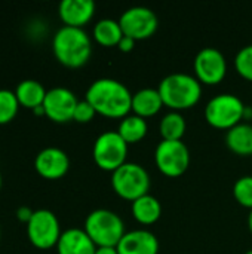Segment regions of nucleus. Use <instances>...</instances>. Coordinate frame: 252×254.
Masks as SVG:
<instances>
[{"instance_id": "2", "label": "nucleus", "mask_w": 252, "mask_h": 254, "mask_svg": "<svg viewBox=\"0 0 252 254\" xmlns=\"http://www.w3.org/2000/svg\"><path fill=\"white\" fill-rule=\"evenodd\" d=\"M52 51L58 63L68 68H79L89 61L92 42L83 28L64 25L52 39Z\"/></svg>"}, {"instance_id": "16", "label": "nucleus", "mask_w": 252, "mask_h": 254, "mask_svg": "<svg viewBox=\"0 0 252 254\" xmlns=\"http://www.w3.org/2000/svg\"><path fill=\"white\" fill-rule=\"evenodd\" d=\"M97 246L83 229L71 228L61 234L56 244L58 254H95Z\"/></svg>"}, {"instance_id": "8", "label": "nucleus", "mask_w": 252, "mask_h": 254, "mask_svg": "<svg viewBox=\"0 0 252 254\" xmlns=\"http://www.w3.org/2000/svg\"><path fill=\"white\" fill-rule=\"evenodd\" d=\"M25 226L28 241L39 250H49L56 247L62 234L56 216L50 210L45 208L36 210Z\"/></svg>"}, {"instance_id": "29", "label": "nucleus", "mask_w": 252, "mask_h": 254, "mask_svg": "<svg viewBox=\"0 0 252 254\" xmlns=\"http://www.w3.org/2000/svg\"><path fill=\"white\" fill-rule=\"evenodd\" d=\"M117 48H119V51H122V52H131V51L135 48V40L131 39V37H128V36H123L122 40L119 42Z\"/></svg>"}, {"instance_id": "11", "label": "nucleus", "mask_w": 252, "mask_h": 254, "mask_svg": "<svg viewBox=\"0 0 252 254\" xmlns=\"http://www.w3.org/2000/svg\"><path fill=\"white\" fill-rule=\"evenodd\" d=\"M196 79L203 85H218L227 74V61L217 48H203L195 58Z\"/></svg>"}, {"instance_id": "10", "label": "nucleus", "mask_w": 252, "mask_h": 254, "mask_svg": "<svg viewBox=\"0 0 252 254\" xmlns=\"http://www.w3.org/2000/svg\"><path fill=\"white\" fill-rule=\"evenodd\" d=\"M119 24L123 36H128L137 42L151 37L159 27V19L151 9L146 6H134L120 15Z\"/></svg>"}, {"instance_id": "9", "label": "nucleus", "mask_w": 252, "mask_h": 254, "mask_svg": "<svg viewBox=\"0 0 252 254\" xmlns=\"http://www.w3.org/2000/svg\"><path fill=\"white\" fill-rule=\"evenodd\" d=\"M154 162L159 171L166 177L183 176L190 165V152L183 140H162L154 150Z\"/></svg>"}, {"instance_id": "25", "label": "nucleus", "mask_w": 252, "mask_h": 254, "mask_svg": "<svg viewBox=\"0 0 252 254\" xmlns=\"http://www.w3.org/2000/svg\"><path fill=\"white\" fill-rule=\"evenodd\" d=\"M233 196L242 207L252 210V176L241 177L235 183Z\"/></svg>"}, {"instance_id": "4", "label": "nucleus", "mask_w": 252, "mask_h": 254, "mask_svg": "<svg viewBox=\"0 0 252 254\" xmlns=\"http://www.w3.org/2000/svg\"><path fill=\"white\" fill-rule=\"evenodd\" d=\"M83 231L97 247H117L123 238L125 223L119 214L111 210L98 208L88 214Z\"/></svg>"}, {"instance_id": "19", "label": "nucleus", "mask_w": 252, "mask_h": 254, "mask_svg": "<svg viewBox=\"0 0 252 254\" xmlns=\"http://www.w3.org/2000/svg\"><path fill=\"white\" fill-rule=\"evenodd\" d=\"M46 89L45 86L33 79H27L18 83L16 89H15V95L18 98L19 106L25 107V109H37L40 106H43L45 97H46Z\"/></svg>"}, {"instance_id": "13", "label": "nucleus", "mask_w": 252, "mask_h": 254, "mask_svg": "<svg viewBox=\"0 0 252 254\" xmlns=\"http://www.w3.org/2000/svg\"><path fill=\"white\" fill-rule=\"evenodd\" d=\"M34 168L40 177L46 180H58L67 174L70 168V159L64 150L58 147H46L37 153L34 159Z\"/></svg>"}, {"instance_id": "3", "label": "nucleus", "mask_w": 252, "mask_h": 254, "mask_svg": "<svg viewBox=\"0 0 252 254\" xmlns=\"http://www.w3.org/2000/svg\"><path fill=\"white\" fill-rule=\"evenodd\" d=\"M163 104L172 112L195 107L202 97V83L192 74L172 73L162 79L157 88Z\"/></svg>"}, {"instance_id": "15", "label": "nucleus", "mask_w": 252, "mask_h": 254, "mask_svg": "<svg viewBox=\"0 0 252 254\" xmlns=\"http://www.w3.org/2000/svg\"><path fill=\"white\" fill-rule=\"evenodd\" d=\"M116 249L119 254H157L159 240L150 231L137 229L126 232Z\"/></svg>"}, {"instance_id": "26", "label": "nucleus", "mask_w": 252, "mask_h": 254, "mask_svg": "<svg viewBox=\"0 0 252 254\" xmlns=\"http://www.w3.org/2000/svg\"><path fill=\"white\" fill-rule=\"evenodd\" d=\"M236 71L247 80L252 82V45L244 46L235 57Z\"/></svg>"}, {"instance_id": "31", "label": "nucleus", "mask_w": 252, "mask_h": 254, "mask_svg": "<svg viewBox=\"0 0 252 254\" xmlns=\"http://www.w3.org/2000/svg\"><path fill=\"white\" fill-rule=\"evenodd\" d=\"M248 226H250V231H251L252 234V210L251 213H250V217H248Z\"/></svg>"}, {"instance_id": "18", "label": "nucleus", "mask_w": 252, "mask_h": 254, "mask_svg": "<svg viewBox=\"0 0 252 254\" xmlns=\"http://www.w3.org/2000/svg\"><path fill=\"white\" fill-rule=\"evenodd\" d=\"M134 219L141 225H153L162 216V205L157 198L147 193L138 199H135L131 205Z\"/></svg>"}, {"instance_id": "7", "label": "nucleus", "mask_w": 252, "mask_h": 254, "mask_svg": "<svg viewBox=\"0 0 252 254\" xmlns=\"http://www.w3.org/2000/svg\"><path fill=\"white\" fill-rule=\"evenodd\" d=\"M128 143L119 135L117 131H105L100 134L94 143L92 156L97 164L104 171H116L119 167L126 164Z\"/></svg>"}, {"instance_id": "22", "label": "nucleus", "mask_w": 252, "mask_h": 254, "mask_svg": "<svg viewBox=\"0 0 252 254\" xmlns=\"http://www.w3.org/2000/svg\"><path fill=\"white\" fill-rule=\"evenodd\" d=\"M149 131V125L144 118H140L137 115H128L123 118L119 124L117 132L119 135L128 143V144H135L141 141Z\"/></svg>"}, {"instance_id": "17", "label": "nucleus", "mask_w": 252, "mask_h": 254, "mask_svg": "<svg viewBox=\"0 0 252 254\" xmlns=\"http://www.w3.org/2000/svg\"><path fill=\"white\" fill-rule=\"evenodd\" d=\"M163 106V100L154 88H144L132 95V112L140 118H151L157 115Z\"/></svg>"}, {"instance_id": "27", "label": "nucleus", "mask_w": 252, "mask_h": 254, "mask_svg": "<svg viewBox=\"0 0 252 254\" xmlns=\"http://www.w3.org/2000/svg\"><path fill=\"white\" fill-rule=\"evenodd\" d=\"M95 115H97L95 109H94L86 100H82V101H79L77 106H76L73 121H76V122H79V124H88V122H91V121L95 118Z\"/></svg>"}, {"instance_id": "12", "label": "nucleus", "mask_w": 252, "mask_h": 254, "mask_svg": "<svg viewBox=\"0 0 252 254\" xmlns=\"http://www.w3.org/2000/svg\"><path fill=\"white\" fill-rule=\"evenodd\" d=\"M79 100L67 88H52L46 92L45 101H43V109H45V116H48L52 122L56 124H65L73 121L74 110L77 106Z\"/></svg>"}, {"instance_id": "30", "label": "nucleus", "mask_w": 252, "mask_h": 254, "mask_svg": "<svg viewBox=\"0 0 252 254\" xmlns=\"http://www.w3.org/2000/svg\"><path fill=\"white\" fill-rule=\"evenodd\" d=\"M95 254H119L116 247H98Z\"/></svg>"}, {"instance_id": "24", "label": "nucleus", "mask_w": 252, "mask_h": 254, "mask_svg": "<svg viewBox=\"0 0 252 254\" xmlns=\"http://www.w3.org/2000/svg\"><path fill=\"white\" fill-rule=\"evenodd\" d=\"M18 110H19V103L15 95V91L0 89V125L13 121Z\"/></svg>"}, {"instance_id": "20", "label": "nucleus", "mask_w": 252, "mask_h": 254, "mask_svg": "<svg viewBox=\"0 0 252 254\" xmlns=\"http://www.w3.org/2000/svg\"><path fill=\"white\" fill-rule=\"evenodd\" d=\"M227 147L239 156L252 155V125L239 124L227 131L226 134Z\"/></svg>"}, {"instance_id": "21", "label": "nucleus", "mask_w": 252, "mask_h": 254, "mask_svg": "<svg viewBox=\"0 0 252 254\" xmlns=\"http://www.w3.org/2000/svg\"><path fill=\"white\" fill-rule=\"evenodd\" d=\"M122 37H123V31L120 28L119 21L116 19L104 18V19H100L94 27V39L101 46H105V48L117 46Z\"/></svg>"}, {"instance_id": "1", "label": "nucleus", "mask_w": 252, "mask_h": 254, "mask_svg": "<svg viewBox=\"0 0 252 254\" xmlns=\"http://www.w3.org/2000/svg\"><path fill=\"white\" fill-rule=\"evenodd\" d=\"M132 95L122 82L101 77L89 85L85 100L95 109L97 115L123 119L132 112Z\"/></svg>"}, {"instance_id": "6", "label": "nucleus", "mask_w": 252, "mask_h": 254, "mask_svg": "<svg viewBox=\"0 0 252 254\" xmlns=\"http://www.w3.org/2000/svg\"><path fill=\"white\" fill-rule=\"evenodd\" d=\"M111 188L117 196L134 202L149 193L150 176L140 164L126 162L111 173Z\"/></svg>"}, {"instance_id": "33", "label": "nucleus", "mask_w": 252, "mask_h": 254, "mask_svg": "<svg viewBox=\"0 0 252 254\" xmlns=\"http://www.w3.org/2000/svg\"><path fill=\"white\" fill-rule=\"evenodd\" d=\"M245 254H252V250H250V252H247V253Z\"/></svg>"}, {"instance_id": "28", "label": "nucleus", "mask_w": 252, "mask_h": 254, "mask_svg": "<svg viewBox=\"0 0 252 254\" xmlns=\"http://www.w3.org/2000/svg\"><path fill=\"white\" fill-rule=\"evenodd\" d=\"M33 210L31 208H28V207H19L18 210H16V219L19 220V222H22V223H28L30 222V219H31V216H33Z\"/></svg>"}, {"instance_id": "32", "label": "nucleus", "mask_w": 252, "mask_h": 254, "mask_svg": "<svg viewBox=\"0 0 252 254\" xmlns=\"http://www.w3.org/2000/svg\"><path fill=\"white\" fill-rule=\"evenodd\" d=\"M0 189H1V174H0Z\"/></svg>"}, {"instance_id": "14", "label": "nucleus", "mask_w": 252, "mask_h": 254, "mask_svg": "<svg viewBox=\"0 0 252 254\" xmlns=\"http://www.w3.org/2000/svg\"><path fill=\"white\" fill-rule=\"evenodd\" d=\"M58 13L64 25L83 28L94 18L95 3L92 0H62Z\"/></svg>"}, {"instance_id": "23", "label": "nucleus", "mask_w": 252, "mask_h": 254, "mask_svg": "<svg viewBox=\"0 0 252 254\" xmlns=\"http://www.w3.org/2000/svg\"><path fill=\"white\" fill-rule=\"evenodd\" d=\"M186 119L180 112H169L166 113L159 125L160 129V135L163 140L168 141H180L183 140L184 134H186Z\"/></svg>"}, {"instance_id": "5", "label": "nucleus", "mask_w": 252, "mask_h": 254, "mask_svg": "<svg viewBox=\"0 0 252 254\" xmlns=\"http://www.w3.org/2000/svg\"><path fill=\"white\" fill-rule=\"evenodd\" d=\"M247 106L235 94H218L205 106L206 122L217 129H232L242 124Z\"/></svg>"}]
</instances>
